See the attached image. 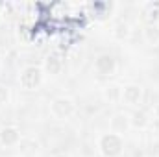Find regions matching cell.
<instances>
[{
    "label": "cell",
    "instance_id": "7402d4cb",
    "mask_svg": "<svg viewBox=\"0 0 159 157\" xmlns=\"http://www.w3.org/2000/svg\"><path fill=\"white\" fill-rule=\"evenodd\" d=\"M0 128H2V126H0Z\"/></svg>",
    "mask_w": 159,
    "mask_h": 157
},
{
    "label": "cell",
    "instance_id": "e0dca14e",
    "mask_svg": "<svg viewBox=\"0 0 159 157\" xmlns=\"http://www.w3.org/2000/svg\"><path fill=\"white\" fill-rule=\"evenodd\" d=\"M150 155L152 157H159V139L152 141V144H150Z\"/></svg>",
    "mask_w": 159,
    "mask_h": 157
},
{
    "label": "cell",
    "instance_id": "30bf717a",
    "mask_svg": "<svg viewBox=\"0 0 159 157\" xmlns=\"http://www.w3.org/2000/svg\"><path fill=\"white\" fill-rule=\"evenodd\" d=\"M129 126L135 128V129H144L150 126V117L144 109H135L131 115H129Z\"/></svg>",
    "mask_w": 159,
    "mask_h": 157
},
{
    "label": "cell",
    "instance_id": "ac0fdd59",
    "mask_svg": "<svg viewBox=\"0 0 159 157\" xmlns=\"http://www.w3.org/2000/svg\"><path fill=\"white\" fill-rule=\"evenodd\" d=\"M154 115H156V118L159 120V104L156 105V107H154Z\"/></svg>",
    "mask_w": 159,
    "mask_h": 157
},
{
    "label": "cell",
    "instance_id": "4fadbf2b",
    "mask_svg": "<svg viewBox=\"0 0 159 157\" xmlns=\"http://www.w3.org/2000/svg\"><path fill=\"white\" fill-rule=\"evenodd\" d=\"M131 35V28L126 20H119L115 26H113V37L117 41H128Z\"/></svg>",
    "mask_w": 159,
    "mask_h": 157
},
{
    "label": "cell",
    "instance_id": "7c38bea8",
    "mask_svg": "<svg viewBox=\"0 0 159 157\" xmlns=\"http://www.w3.org/2000/svg\"><path fill=\"white\" fill-rule=\"evenodd\" d=\"M104 100L109 104L122 102V87L120 85H107L104 89Z\"/></svg>",
    "mask_w": 159,
    "mask_h": 157
},
{
    "label": "cell",
    "instance_id": "6da1fadb",
    "mask_svg": "<svg viewBox=\"0 0 159 157\" xmlns=\"http://www.w3.org/2000/svg\"><path fill=\"white\" fill-rule=\"evenodd\" d=\"M96 148L104 157H120L124 152V139L122 135H117L113 131L102 133L96 142Z\"/></svg>",
    "mask_w": 159,
    "mask_h": 157
},
{
    "label": "cell",
    "instance_id": "52a82bcc",
    "mask_svg": "<svg viewBox=\"0 0 159 157\" xmlns=\"http://www.w3.org/2000/svg\"><path fill=\"white\" fill-rule=\"evenodd\" d=\"M63 70V57L59 52H50L44 57V72L50 76H57Z\"/></svg>",
    "mask_w": 159,
    "mask_h": 157
},
{
    "label": "cell",
    "instance_id": "2e32d148",
    "mask_svg": "<svg viewBox=\"0 0 159 157\" xmlns=\"http://www.w3.org/2000/svg\"><path fill=\"white\" fill-rule=\"evenodd\" d=\"M81 154H83L85 157L94 155V144H93V142H87V141H85V142L81 144Z\"/></svg>",
    "mask_w": 159,
    "mask_h": 157
},
{
    "label": "cell",
    "instance_id": "9c48e42d",
    "mask_svg": "<svg viewBox=\"0 0 159 157\" xmlns=\"http://www.w3.org/2000/svg\"><path fill=\"white\" fill-rule=\"evenodd\" d=\"M109 128H111V131L113 133H117V135H122V133H126L131 126H129V115H126V113H115L111 120H109Z\"/></svg>",
    "mask_w": 159,
    "mask_h": 157
},
{
    "label": "cell",
    "instance_id": "9a60e30c",
    "mask_svg": "<svg viewBox=\"0 0 159 157\" xmlns=\"http://www.w3.org/2000/svg\"><path fill=\"white\" fill-rule=\"evenodd\" d=\"M7 102H9V89L7 85L0 83V105H6Z\"/></svg>",
    "mask_w": 159,
    "mask_h": 157
},
{
    "label": "cell",
    "instance_id": "ba28073f",
    "mask_svg": "<svg viewBox=\"0 0 159 157\" xmlns=\"http://www.w3.org/2000/svg\"><path fill=\"white\" fill-rule=\"evenodd\" d=\"M39 148H41L39 141L34 139V137H22L20 142L17 144V150L22 157H35L39 154Z\"/></svg>",
    "mask_w": 159,
    "mask_h": 157
},
{
    "label": "cell",
    "instance_id": "7a4b0ae2",
    "mask_svg": "<svg viewBox=\"0 0 159 157\" xmlns=\"http://www.w3.org/2000/svg\"><path fill=\"white\" fill-rule=\"evenodd\" d=\"M19 83L24 91H35L43 83V70L37 65H26L19 74Z\"/></svg>",
    "mask_w": 159,
    "mask_h": 157
},
{
    "label": "cell",
    "instance_id": "5b68a950",
    "mask_svg": "<svg viewBox=\"0 0 159 157\" xmlns=\"http://www.w3.org/2000/svg\"><path fill=\"white\" fill-rule=\"evenodd\" d=\"M143 87L139 83H128L122 87V102L129 107H137L143 102Z\"/></svg>",
    "mask_w": 159,
    "mask_h": 157
},
{
    "label": "cell",
    "instance_id": "3957f363",
    "mask_svg": "<svg viewBox=\"0 0 159 157\" xmlns=\"http://www.w3.org/2000/svg\"><path fill=\"white\" fill-rule=\"evenodd\" d=\"M50 111H52V115L56 118L67 120V118H70L76 113V104L69 96H56L52 100V104H50Z\"/></svg>",
    "mask_w": 159,
    "mask_h": 157
},
{
    "label": "cell",
    "instance_id": "8992f818",
    "mask_svg": "<svg viewBox=\"0 0 159 157\" xmlns=\"http://www.w3.org/2000/svg\"><path fill=\"white\" fill-rule=\"evenodd\" d=\"M20 129L15 124H7L0 128V144L6 148H13L20 142Z\"/></svg>",
    "mask_w": 159,
    "mask_h": 157
},
{
    "label": "cell",
    "instance_id": "277c9868",
    "mask_svg": "<svg viewBox=\"0 0 159 157\" xmlns=\"http://www.w3.org/2000/svg\"><path fill=\"white\" fill-rule=\"evenodd\" d=\"M94 72L100 76V78H109L117 72V59L115 56L104 52V54H98L94 57Z\"/></svg>",
    "mask_w": 159,
    "mask_h": 157
},
{
    "label": "cell",
    "instance_id": "8fae6325",
    "mask_svg": "<svg viewBox=\"0 0 159 157\" xmlns=\"http://www.w3.org/2000/svg\"><path fill=\"white\" fill-rule=\"evenodd\" d=\"M143 37L150 46H157L159 44V24H146L143 30Z\"/></svg>",
    "mask_w": 159,
    "mask_h": 157
},
{
    "label": "cell",
    "instance_id": "d6986e66",
    "mask_svg": "<svg viewBox=\"0 0 159 157\" xmlns=\"http://www.w3.org/2000/svg\"><path fill=\"white\" fill-rule=\"evenodd\" d=\"M54 157H70L69 154H65V152H59V154H56Z\"/></svg>",
    "mask_w": 159,
    "mask_h": 157
},
{
    "label": "cell",
    "instance_id": "5bb4252c",
    "mask_svg": "<svg viewBox=\"0 0 159 157\" xmlns=\"http://www.w3.org/2000/svg\"><path fill=\"white\" fill-rule=\"evenodd\" d=\"M144 19H146L148 24H157V20H159V4H150V6H148Z\"/></svg>",
    "mask_w": 159,
    "mask_h": 157
},
{
    "label": "cell",
    "instance_id": "ffe728a7",
    "mask_svg": "<svg viewBox=\"0 0 159 157\" xmlns=\"http://www.w3.org/2000/svg\"><path fill=\"white\" fill-rule=\"evenodd\" d=\"M0 69H2V57H0Z\"/></svg>",
    "mask_w": 159,
    "mask_h": 157
},
{
    "label": "cell",
    "instance_id": "44dd1931",
    "mask_svg": "<svg viewBox=\"0 0 159 157\" xmlns=\"http://www.w3.org/2000/svg\"><path fill=\"white\" fill-rule=\"evenodd\" d=\"M0 22H2V13H0Z\"/></svg>",
    "mask_w": 159,
    "mask_h": 157
}]
</instances>
